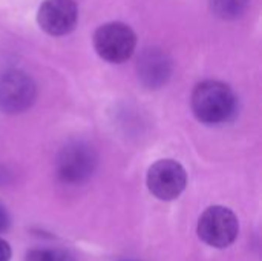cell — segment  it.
Returning <instances> with one entry per match:
<instances>
[{
	"label": "cell",
	"instance_id": "1",
	"mask_svg": "<svg viewBox=\"0 0 262 261\" xmlns=\"http://www.w3.org/2000/svg\"><path fill=\"white\" fill-rule=\"evenodd\" d=\"M192 111L206 125L229 122L236 112V97L232 88L218 80H206L192 92Z\"/></svg>",
	"mask_w": 262,
	"mask_h": 261
},
{
	"label": "cell",
	"instance_id": "2",
	"mask_svg": "<svg viewBox=\"0 0 262 261\" xmlns=\"http://www.w3.org/2000/svg\"><path fill=\"white\" fill-rule=\"evenodd\" d=\"M94 48L103 60L109 63H123L135 52L137 35L126 23H104L94 34Z\"/></svg>",
	"mask_w": 262,
	"mask_h": 261
},
{
	"label": "cell",
	"instance_id": "3",
	"mask_svg": "<svg viewBox=\"0 0 262 261\" xmlns=\"http://www.w3.org/2000/svg\"><path fill=\"white\" fill-rule=\"evenodd\" d=\"M198 237L212 248L230 246L239 232V222L233 211L224 206L207 208L198 220Z\"/></svg>",
	"mask_w": 262,
	"mask_h": 261
},
{
	"label": "cell",
	"instance_id": "4",
	"mask_svg": "<svg viewBox=\"0 0 262 261\" xmlns=\"http://www.w3.org/2000/svg\"><path fill=\"white\" fill-rule=\"evenodd\" d=\"M37 95L34 80L23 71L12 69L0 74V111L20 114L32 106Z\"/></svg>",
	"mask_w": 262,
	"mask_h": 261
},
{
	"label": "cell",
	"instance_id": "5",
	"mask_svg": "<svg viewBox=\"0 0 262 261\" xmlns=\"http://www.w3.org/2000/svg\"><path fill=\"white\" fill-rule=\"evenodd\" d=\"M146 182L152 195L163 202H170L178 198L186 189L187 174L181 163L164 158L149 168Z\"/></svg>",
	"mask_w": 262,
	"mask_h": 261
},
{
	"label": "cell",
	"instance_id": "6",
	"mask_svg": "<svg viewBox=\"0 0 262 261\" xmlns=\"http://www.w3.org/2000/svg\"><path fill=\"white\" fill-rule=\"evenodd\" d=\"M95 165L97 155L94 149L83 142H74L61 149L57 158V172L61 182L77 185L92 175Z\"/></svg>",
	"mask_w": 262,
	"mask_h": 261
},
{
	"label": "cell",
	"instance_id": "7",
	"mask_svg": "<svg viewBox=\"0 0 262 261\" xmlns=\"http://www.w3.org/2000/svg\"><path fill=\"white\" fill-rule=\"evenodd\" d=\"M77 20L78 6L75 0H45L37 12L38 26L54 37L72 32Z\"/></svg>",
	"mask_w": 262,
	"mask_h": 261
},
{
	"label": "cell",
	"instance_id": "8",
	"mask_svg": "<svg viewBox=\"0 0 262 261\" xmlns=\"http://www.w3.org/2000/svg\"><path fill=\"white\" fill-rule=\"evenodd\" d=\"M172 74V63L169 57L160 49H147L138 62V75L144 86L158 89L167 83Z\"/></svg>",
	"mask_w": 262,
	"mask_h": 261
},
{
	"label": "cell",
	"instance_id": "9",
	"mask_svg": "<svg viewBox=\"0 0 262 261\" xmlns=\"http://www.w3.org/2000/svg\"><path fill=\"white\" fill-rule=\"evenodd\" d=\"M212 12L224 20L239 17L249 5V0H209Z\"/></svg>",
	"mask_w": 262,
	"mask_h": 261
},
{
	"label": "cell",
	"instance_id": "10",
	"mask_svg": "<svg viewBox=\"0 0 262 261\" xmlns=\"http://www.w3.org/2000/svg\"><path fill=\"white\" fill-rule=\"evenodd\" d=\"M46 261H75L74 257L61 249H48L46 254Z\"/></svg>",
	"mask_w": 262,
	"mask_h": 261
},
{
	"label": "cell",
	"instance_id": "11",
	"mask_svg": "<svg viewBox=\"0 0 262 261\" xmlns=\"http://www.w3.org/2000/svg\"><path fill=\"white\" fill-rule=\"evenodd\" d=\"M48 249H32L26 254L25 261H46Z\"/></svg>",
	"mask_w": 262,
	"mask_h": 261
},
{
	"label": "cell",
	"instance_id": "12",
	"mask_svg": "<svg viewBox=\"0 0 262 261\" xmlns=\"http://www.w3.org/2000/svg\"><path fill=\"white\" fill-rule=\"evenodd\" d=\"M11 226V218H9V214L6 212V209L3 206H0V234L2 232H6Z\"/></svg>",
	"mask_w": 262,
	"mask_h": 261
},
{
	"label": "cell",
	"instance_id": "13",
	"mask_svg": "<svg viewBox=\"0 0 262 261\" xmlns=\"http://www.w3.org/2000/svg\"><path fill=\"white\" fill-rule=\"evenodd\" d=\"M11 255H12V251H11V246L0 238V261H9L11 260Z\"/></svg>",
	"mask_w": 262,
	"mask_h": 261
}]
</instances>
